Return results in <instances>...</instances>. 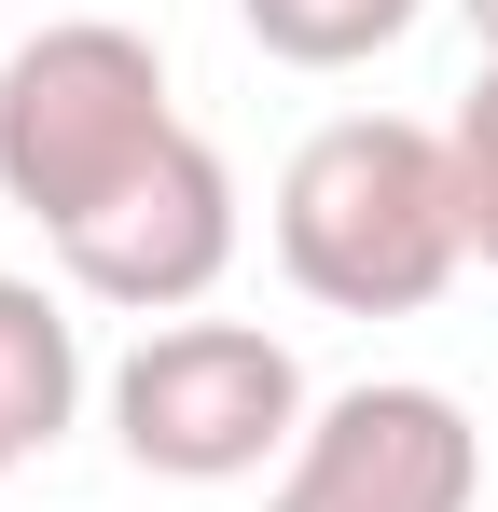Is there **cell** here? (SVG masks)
<instances>
[{
  "instance_id": "obj_8",
  "label": "cell",
  "mask_w": 498,
  "mask_h": 512,
  "mask_svg": "<svg viewBox=\"0 0 498 512\" xmlns=\"http://www.w3.org/2000/svg\"><path fill=\"white\" fill-rule=\"evenodd\" d=\"M443 153H457V208H471V263L498 277V56L471 70V97L443 111Z\"/></svg>"
},
{
  "instance_id": "obj_1",
  "label": "cell",
  "mask_w": 498,
  "mask_h": 512,
  "mask_svg": "<svg viewBox=\"0 0 498 512\" xmlns=\"http://www.w3.org/2000/svg\"><path fill=\"white\" fill-rule=\"evenodd\" d=\"M471 263L457 153L415 111H332L319 139L277 167V277L332 319H415Z\"/></svg>"
},
{
  "instance_id": "obj_7",
  "label": "cell",
  "mask_w": 498,
  "mask_h": 512,
  "mask_svg": "<svg viewBox=\"0 0 498 512\" xmlns=\"http://www.w3.org/2000/svg\"><path fill=\"white\" fill-rule=\"evenodd\" d=\"M415 14H429V0H236V28L277 70H360V56L415 42Z\"/></svg>"
},
{
  "instance_id": "obj_5",
  "label": "cell",
  "mask_w": 498,
  "mask_h": 512,
  "mask_svg": "<svg viewBox=\"0 0 498 512\" xmlns=\"http://www.w3.org/2000/svg\"><path fill=\"white\" fill-rule=\"evenodd\" d=\"M222 263H236V167H222L194 125H180L111 208H83L70 236H56V277H70L83 305H125L139 333H153V319H194V305L222 291Z\"/></svg>"
},
{
  "instance_id": "obj_9",
  "label": "cell",
  "mask_w": 498,
  "mask_h": 512,
  "mask_svg": "<svg viewBox=\"0 0 498 512\" xmlns=\"http://www.w3.org/2000/svg\"><path fill=\"white\" fill-rule=\"evenodd\" d=\"M457 14H471V28H485V56H498V0H457Z\"/></svg>"
},
{
  "instance_id": "obj_4",
  "label": "cell",
  "mask_w": 498,
  "mask_h": 512,
  "mask_svg": "<svg viewBox=\"0 0 498 512\" xmlns=\"http://www.w3.org/2000/svg\"><path fill=\"white\" fill-rule=\"evenodd\" d=\"M471 499H485V429L429 374L332 388L291 443V471L263 485V512H471Z\"/></svg>"
},
{
  "instance_id": "obj_6",
  "label": "cell",
  "mask_w": 498,
  "mask_h": 512,
  "mask_svg": "<svg viewBox=\"0 0 498 512\" xmlns=\"http://www.w3.org/2000/svg\"><path fill=\"white\" fill-rule=\"evenodd\" d=\"M70 416H83V319H70V291L0 277V485L28 457H56Z\"/></svg>"
},
{
  "instance_id": "obj_3",
  "label": "cell",
  "mask_w": 498,
  "mask_h": 512,
  "mask_svg": "<svg viewBox=\"0 0 498 512\" xmlns=\"http://www.w3.org/2000/svg\"><path fill=\"white\" fill-rule=\"evenodd\" d=\"M305 360L263 333V319H153V333L111 360V443L153 471V485H249V471H291L305 443Z\"/></svg>"
},
{
  "instance_id": "obj_2",
  "label": "cell",
  "mask_w": 498,
  "mask_h": 512,
  "mask_svg": "<svg viewBox=\"0 0 498 512\" xmlns=\"http://www.w3.org/2000/svg\"><path fill=\"white\" fill-rule=\"evenodd\" d=\"M180 139L153 28L125 14H56L0 56V208H28L42 236H70L83 208H111L125 180Z\"/></svg>"
}]
</instances>
